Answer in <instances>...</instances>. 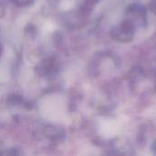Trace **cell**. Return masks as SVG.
Segmentation results:
<instances>
[{"instance_id":"obj_1","label":"cell","mask_w":156,"mask_h":156,"mask_svg":"<svg viewBox=\"0 0 156 156\" xmlns=\"http://www.w3.org/2000/svg\"><path fill=\"white\" fill-rule=\"evenodd\" d=\"M0 52H1V46H0Z\"/></svg>"}]
</instances>
